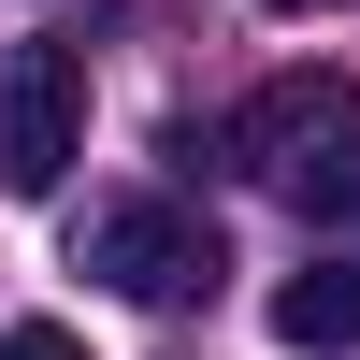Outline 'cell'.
<instances>
[{"instance_id":"7a4b0ae2","label":"cell","mask_w":360,"mask_h":360,"mask_svg":"<svg viewBox=\"0 0 360 360\" xmlns=\"http://www.w3.org/2000/svg\"><path fill=\"white\" fill-rule=\"evenodd\" d=\"M72 274H101V288H130V303L188 317V303H217L231 245L188 217V202H144V188H115V202H86V217H72Z\"/></svg>"},{"instance_id":"8992f818","label":"cell","mask_w":360,"mask_h":360,"mask_svg":"<svg viewBox=\"0 0 360 360\" xmlns=\"http://www.w3.org/2000/svg\"><path fill=\"white\" fill-rule=\"evenodd\" d=\"M274 15H332V0H274Z\"/></svg>"},{"instance_id":"3957f363","label":"cell","mask_w":360,"mask_h":360,"mask_svg":"<svg viewBox=\"0 0 360 360\" xmlns=\"http://www.w3.org/2000/svg\"><path fill=\"white\" fill-rule=\"evenodd\" d=\"M72 159H86V58H72V44H29L15 86H0V188L58 202Z\"/></svg>"},{"instance_id":"277c9868","label":"cell","mask_w":360,"mask_h":360,"mask_svg":"<svg viewBox=\"0 0 360 360\" xmlns=\"http://www.w3.org/2000/svg\"><path fill=\"white\" fill-rule=\"evenodd\" d=\"M274 346H303V360L360 346V259H303V274L274 288Z\"/></svg>"},{"instance_id":"6da1fadb","label":"cell","mask_w":360,"mask_h":360,"mask_svg":"<svg viewBox=\"0 0 360 360\" xmlns=\"http://www.w3.org/2000/svg\"><path fill=\"white\" fill-rule=\"evenodd\" d=\"M231 159L317 231H360V72H274L231 115Z\"/></svg>"},{"instance_id":"5b68a950","label":"cell","mask_w":360,"mask_h":360,"mask_svg":"<svg viewBox=\"0 0 360 360\" xmlns=\"http://www.w3.org/2000/svg\"><path fill=\"white\" fill-rule=\"evenodd\" d=\"M0 360H86V346L58 332V317H15V332H0Z\"/></svg>"}]
</instances>
